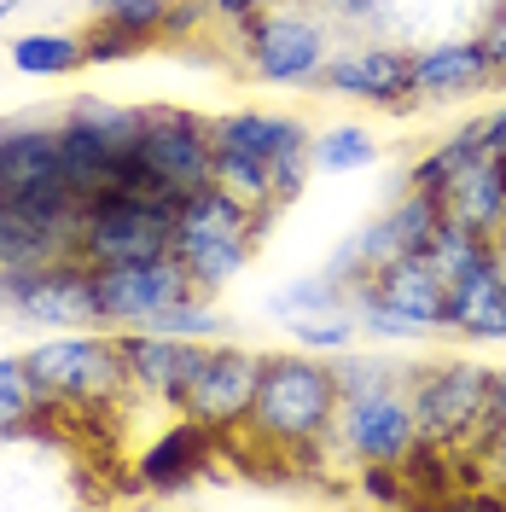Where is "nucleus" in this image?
<instances>
[{"mask_svg":"<svg viewBox=\"0 0 506 512\" xmlns=\"http://www.w3.org/2000/svg\"><path fill=\"white\" fill-rule=\"evenodd\" d=\"M338 419V373L332 355H309L297 344L262 350L251 419L233 443H251L268 460H320Z\"/></svg>","mask_w":506,"mask_h":512,"instance_id":"nucleus-1","label":"nucleus"},{"mask_svg":"<svg viewBox=\"0 0 506 512\" xmlns=\"http://www.w3.org/2000/svg\"><path fill=\"white\" fill-rule=\"evenodd\" d=\"M0 204H12L18 216L53 227L76 251L82 198L64 181V163H59V105L0 117Z\"/></svg>","mask_w":506,"mask_h":512,"instance_id":"nucleus-2","label":"nucleus"},{"mask_svg":"<svg viewBox=\"0 0 506 512\" xmlns=\"http://www.w3.org/2000/svg\"><path fill=\"white\" fill-rule=\"evenodd\" d=\"M24 361H30V373L53 414H123V408H134L123 338L105 332V326L53 332V338L30 344Z\"/></svg>","mask_w":506,"mask_h":512,"instance_id":"nucleus-3","label":"nucleus"},{"mask_svg":"<svg viewBox=\"0 0 506 512\" xmlns=\"http://www.w3.org/2000/svg\"><path fill=\"white\" fill-rule=\"evenodd\" d=\"M222 41H233L239 70L262 88H315L326 53L338 47V30L309 0H280L274 12H262L251 24L222 30Z\"/></svg>","mask_w":506,"mask_h":512,"instance_id":"nucleus-4","label":"nucleus"},{"mask_svg":"<svg viewBox=\"0 0 506 512\" xmlns=\"http://www.w3.org/2000/svg\"><path fill=\"white\" fill-rule=\"evenodd\" d=\"M309 94L367 105V111H384V117H408V111H419L413 41H402V35H338V47L326 53Z\"/></svg>","mask_w":506,"mask_h":512,"instance_id":"nucleus-5","label":"nucleus"},{"mask_svg":"<svg viewBox=\"0 0 506 512\" xmlns=\"http://www.w3.org/2000/svg\"><path fill=\"white\" fill-rule=\"evenodd\" d=\"M408 402L419 443L443 448V454H472L483 402H489V367L472 355H419L408 379Z\"/></svg>","mask_w":506,"mask_h":512,"instance_id":"nucleus-6","label":"nucleus"},{"mask_svg":"<svg viewBox=\"0 0 506 512\" xmlns=\"http://www.w3.org/2000/svg\"><path fill=\"white\" fill-rule=\"evenodd\" d=\"M0 315L35 326V332H88V326H99L94 268L76 251L53 256L41 268H12V274H0Z\"/></svg>","mask_w":506,"mask_h":512,"instance_id":"nucleus-7","label":"nucleus"},{"mask_svg":"<svg viewBox=\"0 0 506 512\" xmlns=\"http://www.w3.org/2000/svg\"><path fill=\"white\" fill-rule=\"evenodd\" d=\"M256 379H262V350L239 344V338H216L192 361L187 384L175 396V414L210 425L216 437H239L256 402Z\"/></svg>","mask_w":506,"mask_h":512,"instance_id":"nucleus-8","label":"nucleus"},{"mask_svg":"<svg viewBox=\"0 0 506 512\" xmlns=\"http://www.w3.org/2000/svg\"><path fill=\"white\" fill-rule=\"evenodd\" d=\"M437 227H443V204H437V192H419V187L390 192V204H384L379 216H373V222H361L338 251L326 256V274H338V280L355 286V280L379 274L384 262L425 251Z\"/></svg>","mask_w":506,"mask_h":512,"instance_id":"nucleus-9","label":"nucleus"},{"mask_svg":"<svg viewBox=\"0 0 506 512\" xmlns=\"http://www.w3.org/2000/svg\"><path fill=\"white\" fill-rule=\"evenodd\" d=\"M419 443V425H413V402L408 390H379V396H338V419H332V437L326 454L332 466H402Z\"/></svg>","mask_w":506,"mask_h":512,"instance_id":"nucleus-10","label":"nucleus"},{"mask_svg":"<svg viewBox=\"0 0 506 512\" xmlns=\"http://www.w3.org/2000/svg\"><path fill=\"white\" fill-rule=\"evenodd\" d=\"M175 245V210L128 198V192H99L82 204L76 222V256L88 268H111V262H146Z\"/></svg>","mask_w":506,"mask_h":512,"instance_id":"nucleus-11","label":"nucleus"},{"mask_svg":"<svg viewBox=\"0 0 506 512\" xmlns=\"http://www.w3.org/2000/svg\"><path fill=\"white\" fill-rule=\"evenodd\" d=\"M192 286L187 262L175 251L146 256V262H111V268H94V303H99V326L105 332H128V326H152V320L181 303Z\"/></svg>","mask_w":506,"mask_h":512,"instance_id":"nucleus-12","label":"nucleus"},{"mask_svg":"<svg viewBox=\"0 0 506 512\" xmlns=\"http://www.w3.org/2000/svg\"><path fill=\"white\" fill-rule=\"evenodd\" d=\"M210 117H198L187 105H146V123H140V140H134V158L140 169L163 181L169 192L187 198L192 187L210 181Z\"/></svg>","mask_w":506,"mask_h":512,"instance_id":"nucleus-13","label":"nucleus"},{"mask_svg":"<svg viewBox=\"0 0 506 512\" xmlns=\"http://www.w3.org/2000/svg\"><path fill=\"white\" fill-rule=\"evenodd\" d=\"M413 94L419 105H460V99L495 94V64L477 30H437L413 41Z\"/></svg>","mask_w":506,"mask_h":512,"instance_id":"nucleus-14","label":"nucleus"},{"mask_svg":"<svg viewBox=\"0 0 506 512\" xmlns=\"http://www.w3.org/2000/svg\"><path fill=\"white\" fill-rule=\"evenodd\" d=\"M443 338L448 344H506V245H495L477 268L448 280Z\"/></svg>","mask_w":506,"mask_h":512,"instance_id":"nucleus-15","label":"nucleus"},{"mask_svg":"<svg viewBox=\"0 0 506 512\" xmlns=\"http://www.w3.org/2000/svg\"><path fill=\"white\" fill-rule=\"evenodd\" d=\"M123 338V361H128V396L134 408H158V414H175V396L187 384L192 361L204 355V344L192 338H163V332H146V326H128L117 332ZM216 344V338H210Z\"/></svg>","mask_w":506,"mask_h":512,"instance_id":"nucleus-16","label":"nucleus"},{"mask_svg":"<svg viewBox=\"0 0 506 512\" xmlns=\"http://www.w3.org/2000/svg\"><path fill=\"white\" fill-rule=\"evenodd\" d=\"M222 443L227 437H216L210 425H198V419H187V414H169V425L140 448L134 483L152 489V495H181V489H192V483L210 472V460H216Z\"/></svg>","mask_w":506,"mask_h":512,"instance_id":"nucleus-17","label":"nucleus"},{"mask_svg":"<svg viewBox=\"0 0 506 512\" xmlns=\"http://www.w3.org/2000/svg\"><path fill=\"white\" fill-rule=\"evenodd\" d=\"M355 291H367L373 303H384V309H396L402 320H413V326H425V332H437V338H443L448 280L437 274V268H431V256H425V251L384 262L379 274L355 280Z\"/></svg>","mask_w":506,"mask_h":512,"instance_id":"nucleus-18","label":"nucleus"},{"mask_svg":"<svg viewBox=\"0 0 506 512\" xmlns=\"http://www.w3.org/2000/svg\"><path fill=\"white\" fill-rule=\"evenodd\" d=\"M437 204H443L448 222H460V227H472V233H483V239L506 245V152L483 146V152L437 192Z\"/></svg>","mask_w":506,"mask_h":512,"instance_id":"nucleus-19","label":"nucleus"},{"mask_svg":"<svg viewBox=\"0 0 506 512\" xmlns=\"http://www.w3.org/2000/svg\"><path fill=\"white\" fill-rule=\"evenodd\" d=\"M59 163H64V181L76 187V198L88 204V198H99V192H111L123 181V169L134 163V146H123V140H111V134H99L88 123H76L59 105Z\"/></svg>","mask_w":506,"mask_h":512,"instance_id":"nucleus-20","label":"nucleus"},{"mask_svg":"<svg viewBox=\"0 0 506 512\" xmlns=\"http://www.w3.org/2000/svg\"><path fill=\"white\" fill-rule=\"evenodd\" d=\"M489 140H483V111L477 117H460V123L448 128V134H437L419 158L408 163V175H402V187H419V192H443L466 163L483 152Z\"/></svg>","mask_w":506,"mask_h":512,"instance_id":"nucleus-21","label":"nucleus"},{"mask_svg":"<svg viewBox=\"0 0 506 512\" xmlns=\"http://www.w3.org/2000/svg\"><path fill=\"white\" fill-rule=\"evenodd\" d=\"M41 419H53L24 350L0 355V437H41Z\"/></svg>","mask_w":506,"mask_h":512,"instance_id":"nucleus-22","label":"nucleus"},{"mask_svg":"<svg viewBox=\"0 0 506 512\" xmlns=\"http://www.w3.org/2000/svg\"><path fill=\"white\" fill-rule=\"evenodd\" d=\"M384 158L373 123H326L315 128V175H367Z\"/></svg>","mask_w":506,"mask_h":512,"instance_id":"nucleus-23","label":"nucleus"},{"mask_svg":"<svg viewBox=\"0 0 506 512\" xmlns=\"http://www.w3.org/2000/svg\"><path fill=\"white\" fill-rule=\"evenodd\" d=\"M82 64H88V47H82V35H70V30H30L12 41V70L18 76L53 82V76H76Z\"/></svg>","mask_w":506,"mask_h":512,"instance_id":"nucleus-24","label":"nucleus"},{"mask_svg":"<svg viewBox=\"0 0 506 512\" xmlns=\"http://www.w3.org/2000/svg\"><path fill=\"white\" fill-rule=\"evenodd\" d=\"M210 181L227 187L239 204H251L262 216H280V192H274V169L262 158H245V152H227V146H210Z\"/></svg>","mask_w":506,"mask_h":512,"instance_id":"nucleus-25","label":"nucleus"},{"mask_svg":"<svg viewBox=\"0 0 506 512\" xmlns=\"http://www.w3.org/2000/svg\"><path fill=\"white\" fill-rule=\"evenodd\" d=\"M326 309H349V280L338 274H297V280H285V286L268 291V315L280 320H297V315H326Z\"/></svg>","mask_w":506,"mask_h":512,"instance_id":"nucleus-26","label":"nucleus"},{"mask_svg":"<svg viewBox=\"0 0 506 512\" xmlns=\"http://www.w3.org/2000/svg\"><path fill=\"white\" fill-rule=\"evenodd\" d=\"M285 344H297V350L309 355H344L361 344V326L349 309H326V315H297L285 320Z\"/></svg>","mask_w":506,"mask_h":512,"instance_id":"nucleus-27","label":"nucleus"},{"mask_svg":"<svg viewBox=\"0 0 506 512\" xmlns=\"http://www.w3.org/2000/svg\"><path fill=\"white\" fill-rule=\"evenodd\" d=\"M338 35H396V0H309Z\"/></svg>","mask_w":506,"mask_h":512,"instance_id":"nucleus-28","label":"nucleus"},{"mask_svg":"<svg viewBox=\"0 0 506 512\" xmlns=\"http://www.w3.org/2000/svg\"><path fill=\"white\" fill-rule=\"evenodd\" d=\"M163 12H169V0H111L94 18H105V24H117V30H128V35H140L146 47H158Z\"/></svg>","mask_w":506,"mask_h":512,"instance_id":"nucleus-29","label":"nucleus"},{"mask_svg":"<svg viewBox=\"0 0 506 512\" xmlns=\"http://www.w3.org/2000/svg\"><path fill=\"white\" fill-rule=\"evenodd\" d=\"M82 47H88V64H123V59H140V53H146L140 35L117 30V24H105V18H88Z\"/></svg>","mask_w":506,"mask_h":512,"instance_id":"nucleus-30","label":"nucleus"},{"mask_svg":"<svg viewBox=\"0 0 506 512\" xmlns=\"http://www.w3.org/2000/svg\"><path fill=\"white\" fill-rule=\"evenodd\" d=\"M349 478H355V495H361V501H379V507H402V501H413V483H408L402 466H355Z\"/></svg>","mask_w":506,"mask_h":512,"instance_id":"nucleus-31","label":"nucleus"},{"mask_svg":"<svg viewBox=\"0 0 506 512\" xmlns=\"http://www.w3.org/2000/svg\"><path fill=\"white\" fill-rule=\"evenodd\" d=\"M204 35H216V18H210V6L204 0H169V12H163V30H158V47L169 41H204Z\"/></svg>","mask_w":506,"mask_h":512,"instance_id":"nucleus-32","label":"nucleus"},{"mask_svg":"<svg viewBox=\"0 0 506 512\" xmlns=\"http://www.w3.org/2000/svg\"><path fill=\"white\" fill-rule=\"evenodd\" d=\"M477 41H483V53L495 64V94H506V0H483Z\"/></svg>","mask_w":506,"mask_h":512,"instance_id":"nucleus-33","label":"nucleus"},{"mask_svg":"<svg viewBox=\"0 0 506 512\" xmlns=\"http://www.w3.org/2000/svg\"><path fill=\"white\" fill-rule=\"evenodd\" d=\"M495 437H506V367H489V402H483V425H477V448H489Z\"/></svg>","mask_w":506,"mask_h":512,"instance_id":"nucleus-34","label":"nucleus"},{"mask_svg":"<svg viewBox=\"0 0 506 512\" xmlns=\"http://www.w3.org/2000/svg\"><path fill=\"white\" fill-rule=\"evenodd\" d=\"M204 6H210V18H216V35H222V30H239V24L262 18V12H274L280 0H204Z\"/></svg>","mask_w":506,"mask_h":512,"instance_id":"nucleus-35","label":"nucleus"},{"mask_svg":"<svg viewBox=\"0 0 506 512\" xmlns=\"http://www.w3.org/2000/svg\"><path fill=\"white\" fill-rule=\"evenodd\" d=\"M472 460L483 466V472H489V478H495V489H506V437H495L489 448H477Z\"/></svg>","mask_w":506,"mask_h":512,"instance_id":"nucleus-36","label":"nucleus"},{"mask_svg":"<svg viewBox=\"0 0 506 512\" xmlns=\"http://www.w3.org/2000/svg\"><path fill=\"white\" fill-rule=\"evenodd\" d=\"M483 140H489L495 152H506V99H501V105H489V111H483Z\"/></svg>","mask_w":506,"mask_h":512,"instance_id":"nucleus-37","label":"nucleus"},{"mask_svg":"<svg viewBox=\"0 0 506 512\" xmlns=\"http://www.w3.org/2000/svg\"><path fill=\"white\" fill-rule=\"evenodd\" d=\"M12 12H18V0H0V24H6V18H12Z\"/></svg>","mask_w":506,"mask_h":512,"instance_id":"nucleus-38","label":"nucleus"},{"mask_svg":"<svg viewBox=\"0 0 506 512\" xmlns=\"http://www.w3.org/2000/svg\"><path fill=\"white\" fill-rule=\"evenodd\" d=\"M82 6H88V12H105V6H111V0H82Z\"/></svg>","mask_w":506,"mask_h":512,"instance_id":"nucleus-39","label":"nucleus"},{"mask_svg":"<svg viewBox=\"0 0 506 512\" xmlns=\"http://www.w3.org/2000/svg\"><path fill=\"white\" fill-rule=\"evenodd\" d=\"M495 501H501V507H506V489H495Z\"/></svg>","mask_w":506,"mask_h":512,"instance_id":"nucleus-40","label":"nucleus"}]
</instances>
